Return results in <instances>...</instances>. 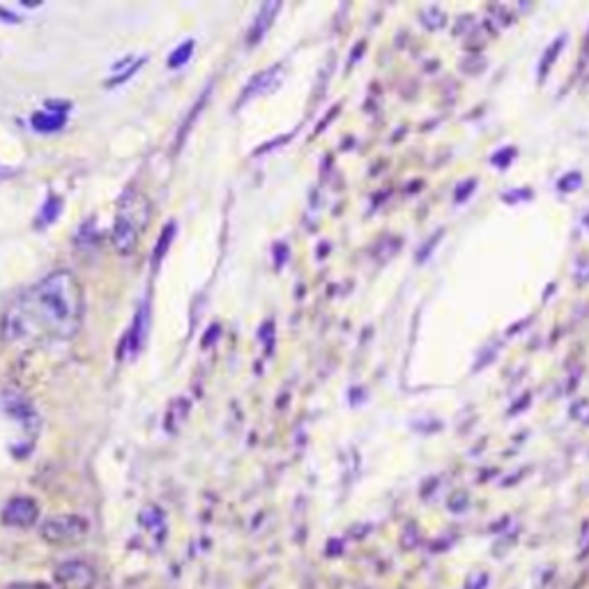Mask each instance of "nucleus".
<instances>
[{
  "label": "nucleus",
  "instance_id": "nucleus-1",
  "mask_svg": "<svg viewBox=\"0 0 589 589\" xmlns=\"http://www.w3.org/2000/svg\"><path fill=\"white\" fill-rule=\"evenodd\" d=\"M83 293L72 272L58 270L33 283L0 320V336L12 343L65 341L79 332Z\"/></svg>",
  "mask_w": 589,
  "mask_h": 589
},
{
  "label": "nucleus",
  "instance_id": "nucleus-2",
  "mask_svg": "<svg viewBox=\"0 0 589 589\" xmlns=\"http://www.w3.org/2000/svg\"><path fill=\"white\" fill-rule=\"evenodd\" d=\"M148 203L143 201L139 191H127L125 198L120 201L116 226H113V244L120 254H129L139 242L141 231L148 221Z\"/></svg>",
  "mask_w": 589,
  "mask_h": 589
},
{
  "label": "nucleus",
  "instance_id": "nucleus-3",
  "mask_svg": "<svg viewBox=\"0 0 589 589\" xmlns=\"http://www.w3.org/2000/svg\"><path fill=\"white\" fill-rule=\"evenodd\" d=\"M42 539L51 543V546H74L86 539L88 534V523L81 516H53L49 520H44L40 527Z\"/></svg>",
  "mask_w": 589,
  "mask_h": 589
},
{
  "label": "nucleus",
  "instance_id": "nucleus-4",
  "mask_svg": "<svg viewBox=\"0 0 589 589\" xmlns=\"http://www.w3.org/2000/svg\"><path fill=\"white\" fill-rule=\"evenodd\" d=\"M53 578L60 589H95L97 583L95 569L83 560H70L56 566Z\"/></svg>",
  "mask_w": 589,
  "mask_h": 589
},
{
  "label": "nucleus",
  "instance_id": "nucleus-5",
  "mask_svg": "<svg viewBox=\"0 0 589 589\" xmlns=\"http://www.w3.org/2000/svg\"><path fill=\"white\" fill-rule=\"evenodd\" d=\"M37 516H40V507L33 497H12L10 502L5 504L3 509V523L7 527H30L37 523Z\"/></svg>",
  "mask_w": 589,
  "mask_h": 589
},
{
  "label": "nucleus",
  "instance_id": "nucleus-6",
  "mask_svg": "<svg viewBox=\"0 0 589 589\" xmlns=\"http://www.w3.org/2000/svg\"><path fill=\"white\" fill-rule=\"evenodd\" d=\"M67 125V111H37L30 118V127L40 134H56Z\"/></svg>",
  "mask_w": 589,
  "mask_h": 589
},
{
  "label": "nucleus",
  "instance_id": "nucleus-7",
  "mask_svg": "<svg viewBox=\"0 0 589 589\" xmlns=\"http://www.w3.org/2000/svg\"><path fill=\"white\" fill-rule=\"evenodd\" d=\"M145 332H148V327H145V307H141L139 313H136V318H134L132 330H129L127 336H125V348H122V353H127L132 357L139 353V350L143 348Z\"/></svg>",
  "mask_w": 589,
  "mask_h": 589
},
{
  "label": "nucleus",
  "instance_id": "nucleus-8",
  "mask_svg": "<svg viewBox=\"0 0 589 589\" xmlns=\"http://www.w3.org/2000/svg\"><path fill=\"white\" fill-rule=\"evenodd\" d=\"M277 10H279V5H265L263 10H260L258 19H256V26L251 28V35H249V42H251V44L258 42L260 37H263L265 28H270V19L274 17V12H277Z\"/></svg>",
  "mask_w": 589,
  "mask_h": 589
},
{
  "label": "nucleus",
  "instance_id": "nucleus-9",
  "mask_svg": "<svg viewBox=\"0 0 589 589\" xmlns=\"http://www.w3.org/2000/svg\"><path fill=\"white\" fill-rule=\"evenodd\" d=\"M191 53H194V40H187L171 53V58H168V67H171V70H178V67L185 65L191 58Z\"/></svg>",
  "mask_w": 589,
  "mask_h": 589
},
{
  "label": "nucleus",
  "instance_id": "nucleus-10",
  "mask_svg": "<svg viewBox=\"0 0 589 589\" xmlns=\"http://www.w3.org/2000/svg\"><path fill=\"white\" fill-rule=\"evenodd\" d=\"M60 210H63V201H60L58 196H51L49 201L44 203V208H42V214H40V224H42V226H49V224H53V221L58 219Z\"/></svg>",
  "mask_w": 589,
  "mask_h": 589
},
{
  "label": "nucleus",
  "instance_id": "nucleus-11",
  "mask_svg": "<svg viewBox=\"0 0 589 589\" xmlns=\"http://www.w3.org/2000/svg\"><path fill=\"white\" fill-rule=\"evenodd\" d=\"M143 63H145V58H139V60H136V63H134L132 67H129V70H125V72H122V74H118L116 79L106 81V86H111V88H113V86H120V83H125L127 79H132V74L139 72L141 67H143Z\"/></svg>",
  "mask_w": 589,
  "mask_h": 589
},
{
  "label": "nucleus",
  "instance_id": "nucleus-12",
  "mask_svg": "<svg viewBox=\"0 0 589 589\" xmlns=\"http://www.w3.org/2000/svg\"><path fill=\"white\" fill-rule=\"evenodd\" d=\"M173 233H175V226L168 224V228H164L162 237H159V244H157V249H155V263H159V258L164 256V251L168 249V244H171Z\"/></svg>",
  "mask_w": 589,
  "mask_h": 589
},
{
  "label": "nucleus",
  "instance_id": "nucleus-13",
  "mask_svg": "<svg viewBox=\"0 0 589 589\" xmlns=\"http://www.w3.org/2000/svg\"><path fill=\"white\" fill-rule=\"evenodd\" d=\"M10 589H49V587L42 583H24V585H12Z\"/></svg>",
  "mask_w": 589,
  "mask_h": 589
}]
</instances>
